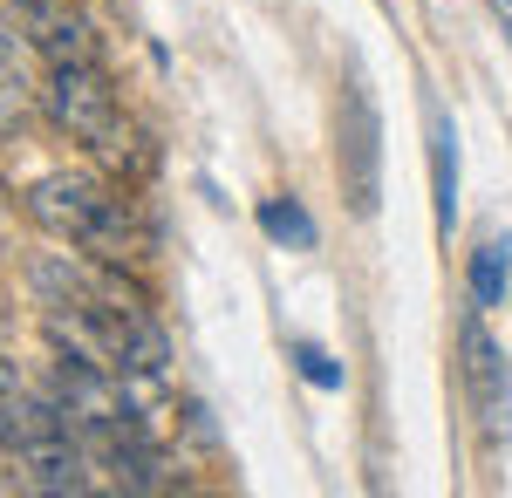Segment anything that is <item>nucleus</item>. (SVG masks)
Returning <instances> with one entry per match:
<instances>
[{
    "label": "nucleus",
    "instance_id": "7ed1b4c3",
    "mask_svg": "<svg viewBox=\"0 0 512 498\" xmlns=\"http://www.w3.org/2000/svg\"><path fill=\"white\" fill-rule=\"evenodd\" d=\"M458 376H465V403L478 417V437L499 451L512 437V369H506V348L485 335V314H465L458 321Z\"/></svg>",
    "mask_w": 512,
    "mask_h": 498
},
{
    "label": "nucleus",
    "instance_id": "6e6552de",
    "mask_svg": "<svg viewBox=\"0 0 512 498\" xmlns=\"http://www.w3.org/2000/svg\"><path fill=\"white\" fill-rule=\"evenodd\" d=\"M506 280H512V239H478L472 246V267H465V294H472L478 314H492V307H506Z\"/></svg>",
    "mask_w": 512,
    "mask_h": 498
},
{
    "label": "nucleus",
    "instance_id": "0eeeda50",
    "mask_svg": "<svg viewBox=\"0 0 512 498\" xmlns=\"http://www.w3.org/2000/svg\"><path fill=\"white\" fill-rule=\"evenodd\" d=\"M164 362H171V335L151 321V307H144V301H130L123 335H117V376H123V383H158Z\"/></svg>",
    "mask_w": 512,
    "mask_h": 498
},
{
    "label": "nucleus",
    "instance_id": "9b49d317",
    "mask_svg": "<svg viewBox=\"0 0 512 498\" xmlns=\"http://www.w3.org/2000/svg\"><path fill=\"white\" fill-rule=\"evenodd\" d=\"M287 355H294V369H301V376H308L315 389H328V396H335V389H349V369H342L328 348H315V342H287Z\"/></svg>",
    "mask_w": 512,
    "mask_h": 498
},
{
    "label": "nucleus",
    "instance_id": "423d86ee",
    "mask_svg": "<svg viewBox=\"0 0 512 498\" xmlns=\"http://www.w3.org/2000/svg\"><path fill=\"white\" fill-rule=\"evenodd\" d=\"M21 21H28V35H35V48L48 62H103V55H96V28H89L82 14H62L55 0H28Z\"/></svg>",
    "mask_w": 512,
    "mask_h": 498
},
{
    "label": "nucleus",
    "instance_id": "39448f33",
    "mask_svg": "<svg viewBox=\"0 0 512 498\" xmlns=\"http://www.w3.org/2000/svg\"><path fill=\"white\" fill-rule=\"evenodd\" d=\"M21 464H28V478H21L28 492H96V478H89L96 471V451L82 437H48Z\"/></svg>",
    "mask_w": 512,
    "mask_h": 498
},
{
    "label": "nucleus",
    "instance_id": "f8f14e48",
    "mask_svg": "<svg viewBox=\"0 0 512 498\" xmlns=\"http://www.w3.org/2000/svg\"><path fill=\"white\" fill-rule=\"evenodd\" d=\"M14 69H21V35H14V28H0V89H21Z\"/></svg>",
    "mask_w": 512,
    "mask_h": 498
},
{
    "label": "nucleus",
    "instance_id": "2eb2a0df",
    "mask_svg": "<svg viewBox=\"0 0 512 498\" xmlns=\"http://www.w3.org/2000/svg\"><path fill=\"white\" fill-rule=\"evenodd\" d=\"M21 7H28V0H21Z\"/></svg>",
    "mask_w": 512,
    "mask_h": 498
},
{
    "label": "nucleus",
    "instance_id": "9d476101",
    "mask_svg": "<svg viewBox=\"0 0 512 498\" xmlns=\"http://www.w3.org/2000/svg\"><path fill=\"white\" fill-rule=\"evenodd\" d=\"M260 232H267V239H280V246H301V253H315V246H321V226L308 219V205H301L294 192L260 198Z\"/></svg>",
    "mask_w": 512,
    "mask_h": 498
},
{
    "label": "nucleus",
    "instance_id": "4468645a",
    "mask_svg": "<svg viewBox=\"0 0 512 498\" xmlns=\"http://www.w3.org/2000/svg\"><path fill=\"white\" fill-rule=\"evenodd\" d=\"M492 14H499V28H506V41H512V0H492Z\"/></svg>",
    "mask_w": 512,
    "mask_h": 498
},
{
    "label": "nucleus",
    "instance_id": "f257e3e1",
    "mask_svg": "<svg viewBox=\"0 0 512 498\" xmlns=\"http://www.w3.org/2000/svg\"><path fill=\"white\" fill-rule=\"evenodd\" d=\"M41 116L55 130H69L76 144H89L96 157H123V116H117V89L103 76V62H48Z\"/></svg>",
    "mask_w": 512,
    "mask_h": 498
},
{
    "label": "nucleus",
    "instance_id": "f03ea898",
    "mask_svg": "<svg viewBox=\"0 0 512 498\" xmlns=\"http://www.w3.org/2000/svg\"><path fill=\"white\" fill-rule=\"evenodd\" d=\"M335 171H342V198H349L355 219H376L383 205V116L369 82L342 89V110H335Z\"/></svg>",
    "mask_w": 512,
    "mask_h": 498
},
{
    "label": "nucleus",
    "instance_id": "20e7f679",
    "mask_svg": "<svg viewBox=\"0 0 512 498\" xmlns=\"http://www.w3.org/2000/svg\"><path fill=\"white\" fill-rule=\"evenodd\" d=\"M103 212H110V192L96 178H82V171H48V178L28 185V219L41 232H55V239H69V246H82Z\"/></svg>",
    "mask_w": 512,
    "mask_h": 498
},
{
    "label": "nucleus",
    "instance_id": "1a4fd4ad",
    "mask_svg": "<svg viewBox=\"0 0 512 498\" xmlns=\"http://www.w3.org/2000/svg\"><path fill=\"white\" fill-rule=\"evenodd\" d=\"M431 192H437V232L458 226V123L431 116Z\"/></svg>",
    "mask_w": 512,
    "mask_h": 498
},
{
    "label": "nucleus",
    "instance_id": "ddd939ff",
    "mask_svg": "<svg viewBox=\"0 0 512 498\" xmlns=\"http://www.w3.org/2000/svg\"><path fill=\"white\" fill-rule=\"evenodd\" d=\"M21 389H28V376L14 369V355H0V403H7V396H21Z\"/></svg>",
    "mask_w": 512,
    "mask_h": 498
}]
</instances>
